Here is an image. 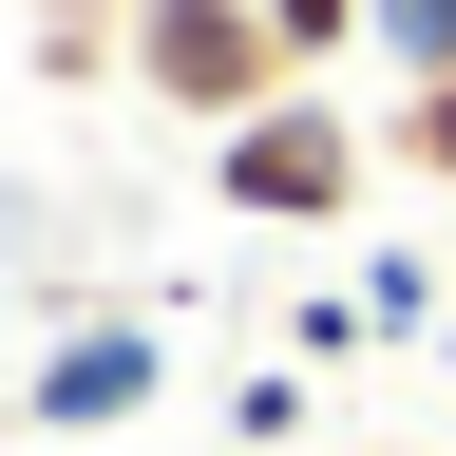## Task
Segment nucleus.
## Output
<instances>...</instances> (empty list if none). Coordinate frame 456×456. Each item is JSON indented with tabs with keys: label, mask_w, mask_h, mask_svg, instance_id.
Instances as JSON below:
<instances>
[{
	"label": "nucleus",
	"mask_w": 456,
	"mask_h": 456,
	"mask_svg": "<svg viewBox=\"0 0 456 456\" xmlns=\"http://www.w3.org/2000/svg\"><path fill=\"white\" fill-rule=\"evenodd\" d=\"M134 77L171 114H209V134H248V114H285V38H266V0H134Z\"/></svg>",
	"instance_id": "nucleus-1"
},
{
	"label": "nucleus",
	"mask_w": 456,
	"mask_h": 456,
	"mask_svg": "<svg viewBox=\"0 0 456 456\" xmlns=\"http://www.w3.org/2000/svg\"><path fill=\"white\" fill-rule=\"evenodd\" d=\"M362 171H380V134H342L323 95H285V114H248V134L209 152V191L266 209V228H323V209H362Z\"/></svg>",
	"instance_id": "nucleus-2"
},
{
	"label": "nucleus",
	"mask_w": 456,
	"mask_h": 456,
	"mask_svg": "<svg viewBox=\"0 0 456 456\" xmlns=\"http://www.w3.org/2000/svg\"><path fill=\"white\" fill-rule=\"evenodd\" d=\"M152 399V323H77L38 362V437H95V419H134Z\"/></svg>",
	"instance_id": "nucleus-3"
},
{
	"label": "nucleus",
	"mask_w": 456,
	"mask_h": 456,
	"mask_svg": "<svg viewBox=\"0 0 456 456\" xmlns=\"http://www.w3.org/2000/svg\"><path fill=\"white\" fill-rule=\"evenodd\" d=\"M362 38L399 57V95H437V77H456V0H380V20H362Z\"/></svg>",
	"instance_id": "nucleus-4"
},
{
	"label": "nucleus",
	"mask_w": 456,
	"mask_h": 456,
	"mask_svg": "<svg viewBox=\"0 0 456 456\" xmlns=\"http://www.w3.org/2000/svg\"><path fill=\"white\" fill-rule=\"evenodd\" d=\"M362 323H380V342H419V323H456V285H437V266H362Z\"/></svg>",
	"instance_id": "nucleus-5"
},
{
	"label": "nucleus",
	"mask_w": 456,
	"mask_h": 456,
	"mask_svg": "<svg viewBox=\"0 0 456 456\" xmlns=\"http://www.w3.org/2000/svg\"><path fill=\"white\" fill-rule=\"evenodd\" d=\"M362 20H380V0H266V38H285V77H305V57H342Z\"/></svg>",
	"instance_id": "nucleus-6"
},
{
	"label": "nucleus",
	"mask_w": 456,
	"mask_h": 456,
	"mask_svg": "<svg viewBox=\"0 0 456 456\" xmlns=\"http://www.w3.org/2000/svg\"><path fill=\"white\" fill-rule=\"evenodd\" d=\"M380 152H419L437 191H456V77H437V95H399V134H380Z\"/></svg>",
	"instance_id": "nucleus-7"
},
{
	"label": "nucleus",
	"mask_w": 456,
	"mask_h": 456,
	"mask_svg": "<svg viewBox=\"0 0 456 456\" xmlns=\"http://www.w3.org/2000/svg\"><path fill=\"white\" fill-rule=\"evenodd\" d=\"M437 362H456V323H437Z\"/></svg>",
	"instance_id": "nucleus-8"
},
{
	"label": "nucleus",
	"mask_w": 456,
	"mask_h": 456,
	"mask_svg": "<svg viewBox=\"0 0 456 456\" xmlns=\"http://www.w3.org/2000/svg\"><path fill=\"white\" fill-rule=\"evenodd\" d=\"M419 456H437V437H419Z\"/></svg>",
	"instance_id": "nucleus-9"
}]
</instances>
